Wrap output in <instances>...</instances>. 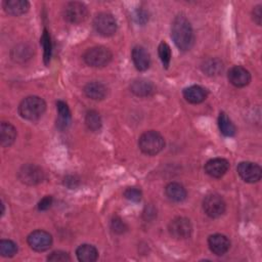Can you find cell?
<instances>
[{"instance_id": "cell-1", "label": "cell", "mask_w": 262, "mask_h": 262, "mask_svg": "<svg viewBox=\"0 0 262 262\" xmlns=\"http://www.w3.org/2000/svg\"><path fill=\"white\" fill-rule=\"evenodd\" d=\"M171 37L177 46L182 51L189 50L194 43V35L189 20L183 15L175 16L171 26Z\"/></svg>"}, {"instance_id": "cell-2", "label": "cell", "mask_w": 262, "mask_h": 262, "mask_svg": "<svg viewBox=\"0 0 262 262\" xmlns=\"http://www.w3.org/2000/svg\"><path fill=\"white\" fill-rule=\"evenodd\" d=\"M46 110V103L39 96H28L18 105V114L21 118L29 121H36L42 117Z\"/></svg>"}, {"instance_id": "cell-3", "label": "cell", "mask_w": 262, "mask_h": 262, "mask_svg": "<svg viewBox=\"0 0 262 262\" xmlns=\"http://www.w3.org/2000/svg\"><path fill=\"white\" fill-rule=\"evenodd\" d=\"M138 146L143 154L155 156L164 148L165 139L158 131L149 130L141 134L138 140Z\"/></svg>"}, {"instance_id": "cell-4", "label": "cell", "mask_w": 262, "mask_h": 262, "mask_svg": "<svg viewBox=\"0 0 262 262\" xmlns=\"http://www.w3.org/2000/svg\"><path fill=\"white\" fill-rule=\"evenodd\" d=\"M113 54L111 50L104 46H95L85 51L83 55L84 61L93 68H102L110 63Z\"/></svg>"}, {"instance_id": "cell-5", "label": "cell", "mask_w": 262, "mask_h": 262, "mask_svg": "<svg viewBox=\"0 0 262 262\" xmlns=\"http://www.w3.org/2000/svg\"><path fill=\"white\" fill-rule=\"evenodd\" d=\"M94 30L103 37H111L116 34L118 30V25L116 18L106 12L98 13L93 20Z\"/></svg>"}, {"instance_id": "cell-6", "label": "cell", "mask_w": 262, "mask_h": 262, "mask_svg": "<svg viewBox=\"0 0 262 262\" xmlns=\"http://www.w3.org/2000/svg\"><path fill=\"white\" fill-rule=\"evenodd\" d=\"M63 18L71 24L83 23L88 16V9L82 2L72 1L63 7Z\"/></svg>"}, {"instance_id": "cell-7", "label": "cell", "mask_w": 262, "mask_h": 262, "mask_svg": "<svg viewBox=\"0 0 262 262\" xmlns=\"http://www.w3.org/2000/svg\"><path fill=\"white\" fill-rule=\"evenodd\" d=\"M226 204L223 198L217 193H210L203 201V210L211 218H218L224 214Z\"/></svg>"}, {"instance_id": "cell-8", "label": "cell", "mask_w": 262, "mask_h": 262, "mask_svg": "<svg viewBox=\"0 0 262 262\" xmlns=\"http://www.w3.org/2000/svg\"><path fill=\"white\" fill-rule=\"evenodd\" d=\"M28 245L36 252L47 251L52 245V236L45 230H34L27 237Z\"/></svg>"}, {"instance_id": "cell-9", "label": "cell", "mask_w": 262, "mask_h": 262, "mask_svg": "<svg viewBox=\"0 0 262 262\" xmlns=\"http://www.w3.org/2000/svg\"><path fill=\"white\" fill-rule=\"evenodd\" d=\"M17 175L19 180L28 185L38 184L44 179L43 170L35 164H26L21 166Z\"/></svg>"}, {"instance_id": "cell-10", "label": "cell", "mask_w": 262, "mask_h": 262, "mask_svg": "<svg viewBox=\"0 0 262 262\" xmlns=\"http://www.w3.org/2000/svg\"><path fill=\"white\" fill-rule=\"evenodd\" d=\"M170 234L177 239H184L191 235L192 225L185 217H176L168 225Z\"/></svg>"}, {"instance_id": "cell-11", "label": "cell", "mask_w": 262, "mask_h": 262, "mask_svg": "<svg viewBox=\"0 0 262 262\" xmlns=\"http://www.w3.org/2000/svg\"><path fill=\"white\" fill-rule=\"evenodd\" d=\"M239 177L248 183H255L261 179L262 169L259 165L252 162H241L236 168Z\"/></svg>"}, {"instance_id": "cell-12", "label": "cell", "mask_w": 262, "mask_h": 262, "mask_svg": "<svg viewBox=\"0 0 262 262\" xmlns=\"http://www.w3.org/2000/svg\"><path fill=\"white\" fill-rule=\"evenodd\" d=\"M228 81L235 87H245L251 81L250 72L241 66H234L229 69L227 74Z\"/></svg>"}, {"instance_id": "cell-13", "label": "cell", "mask_w": 262, "mask_h": 262, "mask_svg": "<svg viewBox=\"0 0 262 262\" xmlns=\"http://www.w3.org/2000/svg\"><path fill=\"white\" fill-rule=\"evenodd\" d=\"M228 169L229 162L223 158H214L205 164V172L213 178L222 177Z\"/></svg>"}, {"instance_id": "cell-14", "label": "cell", "mask_w": 262, "mask_h": 262, "mask_svg": "<svg viewBox=\"0 0 262 262\" xmlns=\"http://www.w3.org/2000/svg\"><path fill=\"white\" fill-rule=\"evenodd\" d=\"M208 245L211 252L217 256L224 255L230 247V242L228 237L221 233H215L209 236Z\"/></svg>"}, {"instance_id": "cell-15", "label": "cell", "mask_w": 262, "mask_h": 262, "mask_svg": "<svg viewBox=\"0 0 262 262\" xmlns=\"http://www.w3.org/2000/svg\"><path fill=\"white\" fill-rule=\"evenodd\" d=\"M132 60L138 71H146L150 66V56L147 50L142 46H135L132 49Z\"/></svg>"}, {"instance_id": "cell-16", "label": "cell", "mask_w": 262, "mask_h": 262, "mask_svg": "<svg viewBox=\"0 0 262 262\" xmlns=\"http://www.w3.org/2000/svg\"><path fill=\"white\" fill-rule=\"evenodd\" d=\"M208 96V91L199 85H192L183 90V97L186 101L196 104L203 102Z\"/></svg>"}, {"instance_id": "cell-17", "label": "cell", "mask_w": 262, "mask_h": 262, "mask_svg": "<svg viewBox=\"0 0 262 262\" xmlns=\"http://www.w3.org/2000/svg\"><path fill=\"white\" fill-rule=\"evenodd\" d=\"M130 90L136 96L146 97L155 92V86L151 82L145 79H137L131 83Z\"/></svg>"}, {"instance_id": "cell-18", "label": "cell", "mask_w": 262, "mask_h": 262, "mask_svg": "<svg viewBox=\"0 0 262 262\" xmlns=\"http://www.w3.org/2000/svg\"><path fill=\"white\" fill-rule=\"evenodd\" d=\"M84 93L87 97L93 99V100H101L106 96L107 89L106 87L97 81L89 82L84 87Z\"/></svg>"}, {"instance_id": "cell-19", "label": "cell", "mask_w": 262, "mask_h": 262, "mask_svg": "<svg viewBox=\"0 0 262 262\" xmlns=\"http://www.w3.org/2000/svg\"><path fill=\"white\" fill-rule=\"evenodd\" d=\"M165 193L170 201L175 203L183 202L187 195L184 186L178 182H170L169 184H167L165 188Z\"/></svg>"}, {"instance_id": "cell-20", "label": "cell", "mask_w": 262, "mask_h": 262, "mask_svg": "<svg viewBox=\"0 0 262 262\" xmlns=\"http://www.w3.org/2000/svg\"><path fill=\"white\" fill-rule=\"evenodd\" d=\"M4 10L11 15H21L30 8V3L27 0H6L3 2Z\"/></svg>"}, {"instance_id": "cell-21", "label": "cell", "mask_w": 262, "mask_h": 262, "mask_svg": "<svg viewBox=\"0 0 262 262\" xmlns=\"http://www.w3.org/2000/svg\"><path fill=\"white\" fill-rule=\"evenodd\" d=\"M16 139V129L10 123L2 122L0 125V141L3 147H9Z\"/></svg>"}, {"instance_id": "cell-22", "label": "cell", "mask_w": 262, "mask_h": 262, "mask_svg": "<svg viewBox=\"0 0 262 262\" xmlns=\"http://www.w3.org/2000/svg\"><path fill=\"white\" fill-rule=\"evenodd\" d=\"M76 255L81 262H94L98 257V252L94 246L84 244L77 248Z\"/></svg>"}, {"instance_id": "cell-23", "label": "cell", "mask_w": 262, "mask_h": 262, "mask_svg": "<svg viewBox=\"0 0 262 262\" xmlns=\"http://www.w3.org/2000/svg\"><path fill=\"white\" fill-rule=\"evenodd\" d=\"M56 108L58 113V120L56 121V126L60 130H63L71 123V111L68 104L62 100H58L56 102Z\"/></svg>"}, {"instance_id": "cell-24", "label": "cell", "mask_w": 262, "mask_h": 262, "mask_svg": "<svg viewBox=\"0 0 262 262\" xmlns=\"http://www.w3.org/2000/svg\"><path fill=\"white\" fill-rule=\"evenodd\" d=\"M218 126L220 132L225 136H233L235 134V126L225 113H220L218 117Z\"/></svg>"}, {"instance_id": "cell-25", "label": "cell", "mask_w": 262, "mask_h": 262, "mask_svg": "<svg viewBox=\"0 0 262 262\" xmlns=\"http://www.w3.org/2000/svg\"><path fill=\"white\" fill-rule=\"evenodd\" d=\"M202 69L204 73H206L207 75L216 76V75H219L220 72H222L223 66L221 60H219L218 58H209L204 61Z\"/></svg>"}, {"instance_id": "cell-26", "label": "cell", "mask_w": 262, "mask_h": 262, "mask_svg": "<svg viewBox=\"0 0 262 262\" xmlns=\"http://www.w3.org/2000/svg\"><path fill=\"white\" fill-rule=\"evenodd\" d=\"M85 124L89 130L96 132L101 128V118L96 111H88L85 116Z\"/></svg>"}, {"instance_id": "cell-27", "label": "cell", "mask_w": 262, "mask_h": 262, "mask_svg": "<svg viewBox=\"0 0 262 262\" xmlns=\"http://www.w3.org/2000/svg\"><path fill=\"white\" fill-rule=\"evenodd\" d=\"M41 44L44 49V54H43V60L45 64H48L51 58V53H52V45H51V40L49 33L46 29H44L43 34L41 36Z\"/></svg>"}, {"instance_id": "cell-28", "label": "cell", "mask_w": 262, "mask_h": 262, "mask_svg": "<svg viewBox=\"0 0 262 262\" xmlns=\"http://www.w3.org/2000/svg\"><path fill=\"white\" fill-rule=\"evenodd\" d=\"M31 55H32V48L27 45L17 46L11 52L12 59H14L15 61H25L31 58Z\"/></svg>"}, {"instance_id": "cell-29", "label": "cell", "mask_w": 262, "mask_h": 262, "mask_svg": "<svg viewBox=\"0 0 262 262\" xmlns=\"http://www.w3.org/2000/svg\"><path fill=\"white\" fill-rule=\"evenodd\" d=\"M17 252V246L10 239H2L0 242V254L3 257H13Z\"/></svg>"}, {"instance_id": "cell-30", "label": "cell", "mask_w": 262, "mask_h": 262, "mask_svg": "<svg viewBox=\"0 0 262 262\" xmlns=\"http://www.w3.org/2000/svg\"><path fill=\"white\" fill-rule=\"evenodd\" d=\"M158 53L160 56V59L163 63V67L165 69H168L171 60V49L170 46L166 42H161L158 47Z\"/></svg>"}, {"instance_id": "cell-31", "label": "cell", "mask_w": 262, "mask_h": 262, "mask_svg": "<svg viewBox=\"0 0 262 262\" xmlns=\"http://www.w3.org/2000/svg\"><path fill=\"white\" fill-rule=\"evenodd\" d=\"M47 260L51 262H67L71 261V257L67 252L54 251L47 257Z\"/></svg>"}, {"instance_id": "cell-32", "label": "cell", "mask_w": 262, "mask_h": 262, "mask_svg": "<svg viewBox=\"0 0 262 262\" xmlns=\"http://www.w3.org/2000/svg\"><path fill=\"white\" fill-rule=\"evenodd\" d=\"M124 196L132 202H139L141 200L142 193L141 190L138 189L137 187H128L125 191H124Z\"/></svg>"}, {"instance_id": "cell-33", "label": "cell", "mask_w": 262, "mask_h": 262, "mask_svg": "<svg viewBox=\"0 0 262 262\" xmlns=\"http://www.w3.org/2000/svg\"><path fill=\"white\" fill-rule=\"evenodd\" d=\"M111 227H112V229H113L114 232L119 233V234H121V233H123V232H125V231L127 230V225H126L125 222H124L120 217H118V216H116V217H114V218L112 219Z\"/></svg>"}, {"instance_id": "cell-34", "label": "cell", "mask_w": 262, "mask_h": 262, "mask_svg": "<svg viewBox=\"0 0 262 262\" xmlns=\"http://www.w3.org/2000/svg\"><path fill=\"white\" fill-rule=\"evenodd\" d=\"M52 205V196L46 195L38 203V209L40 211H46Z\"/></svg>"}, {"instance_id": "cell-35", "label": "cell", "mask_w": 262, "mask_h": 262, "mask_svg": "<svg viewBox=\"0 0 262 262\" xmlns=\"http://www.w3.org/2000/svg\"><path fill=\"white\" fill-rule=\"evenodd\" d=\"M252 16H253V20L258 26H260L261 19H262V5H257L254 7V9L252 11Z\"/></svg>"}, {"instance_id": "cell-36", "label": "cell", "mask_w": 262, "mask_h": 262, "mask_svg": "<svg viewBox=\"0 0 262 262\" xmlns=\"http://www.w3.org/2000/svg\"><path fill=\"white\" fill-rule=\"evenodd\" d=\"M136 18H137V21L141 25L145 24L147 20H148V16H147V13L144 11V10H138L136 12Z\"/></svg>"}, {"instance_id": "cell-37", "label": "cell", "mask_w": 262, "mask_h": 262, "mask_svg": "<svg viewBox=\"0 0 262 262\" xmlns=\"http://www.w3.org/2000/svg\"><path fill=\"white\" fill-rule=\"evenodd\" d=\"M64 184H66L69 188H74V187L77 186L78 180H76L74 176H68V177L64 178Z\"/></svg>"}]
</instances>
